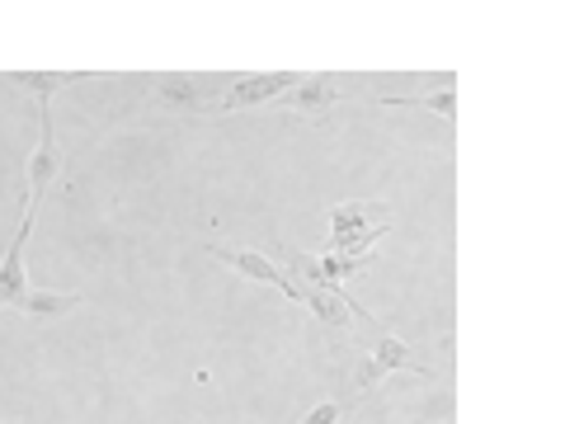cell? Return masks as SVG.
I'll use <instances>...</instances> for the list:
<instances>
[{
    "label": "cell",
    "instance_id": "6da1fadb",
    "mask_svg": "<svg viewBox=\"0 0 565 424\" xmlns=\"http://www.w3.org/2000/svg\"><path fill=\"white\" fill-rule=\"evenodd\" d=\"M377 203H344L330 212V251L334 255H367L377 245V236H386V222Z\"/></svg>",
    "mask_w": 565,
    "mask_h": 424
},
{
    "label": "cell",
    "instance_id": "7a4b0ae2",
    "mask_svg": "<svg viewBox=\"0 0 565 424\" xmlns=\"http://www.w3.org/2000/svg\"><path fill=\"white\" fill-rule=\"evenodd\" d=\"M302 81L297 71H259V76H241L232 81V91H222V99L212 104V114H226V109H250V104H269L282 99L292 85Z\"/></svg>",
    "mask_w": 565,
    "mask_h": 424
},
{
    "label": "cell",
    "instance_id": "3957f363",
    "mask_svg": "<svg viewBox=\"0 0 565 424\" xmlns=\"http://www.w3.org/2000/svg\"><path fill=\"white\" fill-rule=\"evenodd\" d=\"M282 259H288L292 274H302L311 288H334L340 293L344 278H359L367 274V255H302V251H282Z\"/></svg>",
    "mask_w": 565,
    "mask_h": 424
},
{
    "label": "cell",
    "instance_id": "277c9868",
    "mask_svg": "<svg viewBox=\"0 0 565 424\" xmlns=\"http://www.w3.org/2000/svg\"><path fill=\"white\" fill-rule=\"evenodd\" d=\"M57 174H62V147H57V132H52L47 99H39V151L29 161V203H39Z\"/></svg>",
    "mask_w": 565,
    "mask_h": 424
},
{
    "label": "cell",
    "instance_id": "5b68a950",
    "mask_svg": "<svg viewBox=\"0 0 565 424\" xmlns=\"http://www.w3.org/2000/svg\"><path fill=\"white\" fill-rule=\"evenodd\" d=\"M334 99H340V81H334L330 71H316V76H302L288 95H282V104H288V109L307 114L311 123H330Z\"/></svg>",
    "mask_w": 565,
    "mask_h": 424
},
{
    "label": "cell",
    "instance_id": "8992f818",
    "mask_svg": "<svg viewBox=\"0 0 565 424\" xmlns=\"http://www.w3.org/2000/svg\"><path fill=\"white\" fill-rule=\"evenodd\" d=\"M212 259H222V264H232L236 274H245V278H255V283H269V288H278L282 297H292L297 303V283L288 278V274H278L269 259H264L259 251H245V245H212Z\"/></svg>",
    "mask_w": 565,
    "mask_h": 424
},
{
    "label": "cell",
    "instance_id": "52a82bcc",
    "mask_svg": "<svg viewBox=\"0 0 565 424\" xmlns=\"http://www.w3.org/2000/svg\"><path fill=\"white\" fill-rule=\"evenodd\" d=\"M297 303H307L330 330H349L353 316H359V303H349V297L334 293V288H302L297 293Z\"/></svg>",
    "mask_w": 565,
    "mask_h": 424
},
{
    "label": "cell",
    "instance_id": "ba28073f",
    "mask_svg": "<svg viewBox=\"0 0 565 424\" xmlns=\"http://www.w3.org/2000/svg\"><path fill=\"white\" fill-rule=\"evenodd\" d=\"M207 95H212V85L203 76H161L156 81V99H166V104H180V109H207Z\"/></svg>",
    "mask_w": 565,
    "mask_h": 424
},
{
    "label": "cell",
    "instance_id": "9c48e42d",
    "mask_svg": "<svg viewBox=\"0 0 565 424\" xmlns=\"http://www.w3.org/2000/svg\"><path fill=\"white\" fill-rule=\"evenodd\" d=\"M81 76H71V71H10V85H24L39 99H52V91H62V85H76Z\"/></svg>",
    "mask_w": 565,
    "mask_h": 424
},
{
    "label": "cell",
    "instance_id": "30bf717a",
    "mask_svg": "<svg viewBox=\"0 0 565 424\" xmlns=\"http://www.w3.org/2000/svg\"><path fill=\"white\" fill-rule=\"evenodd\" d=\"M81 297L76 293H24L20 311L24 316H39V321H47V316H62V311H76Z\"/></svg>",
    "mask_w": 565,
    "mask_h": 424
},
{
    "label": "cell",
    "instance_id": "8fae6325",
    "mask_svg": "<svg viewBox=\"0 0 565 424\" xmlns=\"http://www.w3.org/2000/svg\"><path fill=\"white\" fill-rule=\"evenodd\" d=\"M373 359H377V363L386 368V373H392V368H419V363H415V353L405 349V344L396 340V335H386V340H377ZM419 373H424V368H419Z\"/></svg>",
    "mask_w": 565,
    "mask_h": 424
},
{
    "label": "cell",
    "instance_id": "7c38bea8",
    "mask_svg": "<svg viewBox=\"0 0 565 424\" xmlns=\"http://www.w3.org/2000/svg\"><path fill=\"white\" fill-rule=\"evenodd\" d=\"M386 104H415V109H434V114H444V118H452V114H457V95H452V85H448V91H429V95L386 99Z\"/></svg>",
    "mask_w": 565,
    "mask_h": 424
},
{
    "label": "cell",
    "instance_id": "4fadbf2b",
    "mask_svg": "<svg viewBox=\"0 0 565 424\" xmlns=\"http://www.w3.org/2000/svg\"><path fill=\"white\" fill-rule=\"evenodd\" d=\"M386 378V368L373 359V353H367V359H363V368H359V378H353V392H373V386Z\"/></svg>",
    "mask_w": 565,
    "mask_h": 424
},
{
    "label": "cell",
    "instance_id": "5bb4252c",
    "mask_svg": "<svg viewBox=\"0 0 565 424\" xmlns=\"http://www.w3.org/2000/svg\"><path fill=\"white\" fill-rule=\"evenodd\" d=\"M344 420V405L340 401H321L311 415H302V424H340Z\"/></svg>",
    "mask_w": 565,
    "mask_h": 424
}]
</instances>
